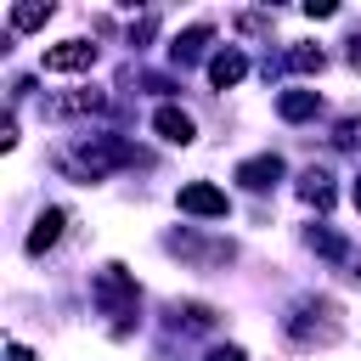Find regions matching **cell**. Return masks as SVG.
I'll use <instances>...</instances> for the list:
<instances>
[{
    "instance_id": "e0dca14e",
    "label": "cell",
    "mask_w": 361,
    "mask_h": 361,
    "mask_svg": "<svg viewBox=\"0 0 361 361\" xmlns=\"http://www.w3.org/2000/svg\"><path fill=\"white\" fill-rule=\"evenodd\" d=\"M102 107H107L102 90H79V96H62L56 102V113H102Z\"/></svg>"
},
{
    "instance_id": "2e32d148",
    "label": "cell",
    "mask_w": 361,
    "mask_h": 361,
    "mask_svg": "<svg viewBox=\"0 0 361 361\" xmlns=\"http://www.w3.org/2000/svg\"><path fill=\"white\" fill-rule=\"evenodd\" d=\"M51 23V6L28 0V6H11V28H45Z\"/></svg>"
},
{
    "instance_id": "d6986e66",
    "label": "cell",
    "mask_w": 361,
    "mask_h": 361,
    "mask_svg": "<svg viewBox=\"0 0 361 361\" xmlns=\"http://www.w3.org/2000/svg\"><path fill=\"white\" fill-rule=\"evenodd\" d=\"M203 361H243V350H237V344H220V350H209Z\"/></svg>"
},
{
    "instance_id": "9a60e30c",
    "label": "cell",
    "mask_w": 361,
    "mask_h": 361,
    "mask_svg": "<svg viewBox=\"0 0 361 361\" xmlns=\"http://www.w3.org/2000/svg\"><path fill=\"white\" fill-rule=\"evenodd\" d=\"M322 62H327V56H322L316 45H293V51L282 56V68H293V73H322Z\"/></svg>"
},
{
    "instance_id": "5bb4252c",
    "label": "cell",
    "mask_w": 361,
    "mask_h": 361,
    "mask_svg": "<svg viewBox=\"0 0 361 361\" xmlns=\"http://www.w3.org/2000/svg\"><path fill=\"white\" fill-rule=\"evenodd\" d=\"M169 322H175V327H180V322H186V327H214V310L197 305V299H186V305H169Z\"/></svg>"
},
{
    "instance_id": "52a82bcc",
    "label": "cell",
    "mask_w": 361,
    "mask_h": 361,
    "mask_svg": "<svg viewBox=\"0 0 361 361\" xmlns=\"http://www.w3.org/2000/svg\"><path fill=\"white\" fill-rule=\"evenodd\" d=\"M62 226H68V214H62V209H45V214L34 220V231H28V243H23V248H28V259H39L45 248H56Z\"/></svg>"
},
{
    "instance_id": "8992f818",
    "label": "cell",
    "mask_w": 361,
    "mask_h": 361,
    "mask_svg": "<svg viewBox=\"0 0 361 361\" xmlns=\"http://www.w3.org/2000/svg\"><path fill=\"white\" fill-rule=\"evenodd\" d=\"M152 130H158L169 147H192V135H197V130H192V113H180V107H158V113H152Z\"/></svg>"
},
{
    "instance_id": "6da1fadb",
    "label": "cell",
    "mask_w": 361,
    "mask_h": 361,
    "mask_svg": "<svg viewBox=\"0 0 361 361\" xmlns=\"http://www.w3.org/2000/svg\"><path fill=\"white\" fill-rule=\"evenodd\" d=\"M282 333L299 344V350H316V344H338L344 338V316L333 299H299L288 316H282Z\"/></svg>"
},
{
    "instance_id": "44dd1931",
    "label": "cell",
    "mask_w": 361,
    "mask_h": 361,
    "mask_svg": "<svg viewBox=\"0 0 361 361\" xmlns=\"http://www.w3.org/2000/svg\"><path fill=\"white\" fill-rule=\"evenodd\" d=\"M355 209H361V180H355Z\"/></svg>"
},
{
    "instance_id": "7c38bea8",
    "label": "cell",
    "mask_w": 361,
    "mask_h": 361,
    "mask_svg": "<svg viewBox=\"0 0 361 361\" xmlns=\"http://www.w3.org/2000/svg\"><path fill=\"white\" fill-rule=\"evenodd\" d=\"M169 248L175 254H192V259H231V243H192V237H169Z\"/></svg>"
},
{
    "instance_id": "ffe728a7",
    "label": "cell",
    "mask_w": 361,
    "mask_h": 361,
    "mask_svg": "<svg viewBox=\"0 0 361 361\" xmlns=\"http://www.w3.org/2000/svg\"><path fill=\"white\" fill-rule=\"evenodd\" d=\"M6 361H34V350H23V344L11 338V344H6Z\"/></svg>"
},
{
    "instance_id": "9c48e42d",
    "label": "cell",
    "mask_w": 361,
    "mask_h": 361,
    "mask_svg": "<svg viewBox=\"0 0 361 361\" xmlns=\"http://www.w3.org/2000/svg\"><path fill=\"white\" fill-rule=\"evenodd\" d=\"M316 107H322V96H316V90H282V96H276V113H282L288 124H305Z\"/></svg>"
},
{
    "instance_id": "277c9868",
    "label": "cell",
    "mask_w": 361,
    "mask_h": 361,
    "mask_svg": "<svg viewBox=\"0 0 361 361\" xmlns=\"http://www.w3.org/2000/svg\"><path fill=\"white\" fill-rule=\"evenodd\" d=\"M90 62H96V45L90 39H62V45L45 51V73H79Z\"/></svg>"
},
{
    "instance_id": "4fadbf2b",
    "label": "cell",
    "mask_w": 361,
    "mask_h": 361,
    "mask_svg": "<svg viewBox=\"0 0 361 361\" xmlns=\"http://www.w3.org/2000/svg\"><path fill=\"white\" fill-rule=\"evenodd\" d=\"M305 243H310V248H316L322 259H350V248H344V237H333L327 226H310V231H305Z\"/></svg>"
},
{
    "instance_id": "30bf717a",
    "label": "cell",
    "mask_w": 361,
    "mask_h": 361,
    "mask_svg": "<svg viewBox=\"0 0 361 361\" xmlns=\"http://www.w3.org/2000/svg\"><path fill=\"white\" fill-rule=\"evenodd\" d=\"M248 73V62H243V51H220V56H209V79L226 90V85H237Z\"/></svg>"
},
{
    "instance_id": "5b68a950",
    "label": "cell",
    "mask_w": 361,
    "mask_h": 361,
    "mask_svg": "<svg viewBox=\"0 0 361 361\" xmlns=\"http://www.w3.org/2000/svg\"><path fill=\"white\" fill-rule=\"evenodd\" d=\"M237 180H243L248 192H265V186H276V180H282V158H276V152H259V158L237 164Z\"/></svg>"
},
{
    "instance_id": "8fae6325",
    "label": "cell",
    "mask_w": 361,
    "mask_h": 361,
    "mask_svg": "<svg viewBox=\"0 0 361 361\" xmlns=\"http://www.w3.org/2000/svg\"><path fill=\"white\" fill-rule=\"evenodd\" d=\"M299 197L316 203V209H327V203H333V180H327V169H305V175H299Z\"/></svg>"
},
{
    "instance_id": "3957f363",
    "label": "cell",
    "mask_w": 361,
    "mask_h": 361,
    "mask_svg": "<svg viewBox=\"0 0 361 361\" xmlns=\"http://www.w3.org/2000/svg\"><path fill=\"white\" fill-rule=\"evenodd\" d=\"M175 203H180V214H203V220H226V214H231V197H226L214 180H186V186L175 192Z\"/></svg>"
},
{
    "instance_id": "ba28073f",
    "label": "cell",
    "mask_w": 361,
    "mask_h": 361,
    "mask_svg": "<svg viewBox=\"0 0 361 361\" xmlns=\"http://www.w3.org/2000/svg\"><path fill=\"white\" fill-rule=\"evenodd\" d=\"M209 39H214V28H209V23H197V28H186V34H175V45H169V56H175V62L186 68V62H197V56H203V45H209Z\"/></svg>"
},
{
    "instance_id": "7a4b0ae2",
    "label": "cell",
    "mask_w": 361,
    "mask_h": 361,
    "mask_svg": "<svg viewBox=\"0 0 361 361\" xmlns=\"http://www.w3.org/2000/svg\"><path fill=\"white\" fill-rule=\"evenodd\" d=\"M90 299H96V310H102V316H113V327H118V333H130V316H135L141 293H135V282H130V271H124V265H102V271H96V282H90Z\"/></svg>"
},
{
    "instance_id": "ac0fdd59",
    "label": "cell",
    "mask_w": 361,
    "mask_h": 361,
    "mask_svg": "<svg viewBox=\"0 0 361 361\" xmlns=\"http://www.w3.org/2000/svg\"><path fill=\"white\" fill-rule=\"evenodd\" d=\"M0 147H17V118H11V113L0 118Z\"/></svg>"
}]
</instances>
